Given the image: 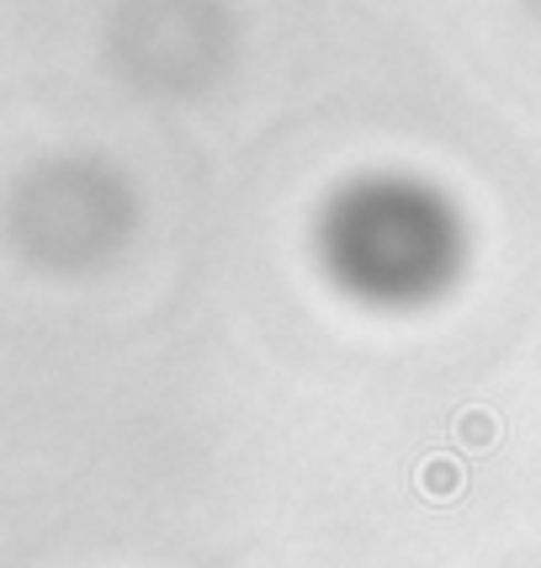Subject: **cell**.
Returning <instances> with one entry per match:
<instances>
[{"mask_svg": "<svg viewBox=\"0 0 541 568\" xmlns=\"http://www.w3.org/2000/svg\"><path fill=\"white\" fill-rule=\"evenodd\" d=\"M446 255H451L446 223L419 192L377 186L350 202L335 223V261L350 282L382 297L425 293L441 276Z\"/></svg>", "mask_w": 541, "mask_h": 568, "instance_id": "cell-1", "label": "cell"}]
</instances>
